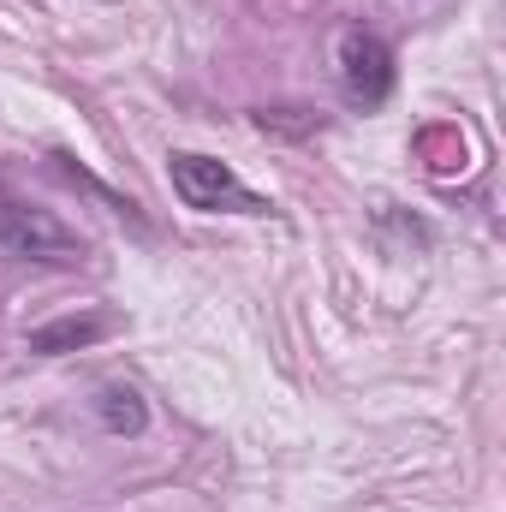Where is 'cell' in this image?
<instances>
[{"mask_svg":"<svg viewBox=\"0 0 506 512\" xmlns=\"http://www.w3.org/2000/svg\"><path fill=\"white\" fill-rule=\"evenodd\" d=\"M167 179H173V191H179L185 209H203V215H221V209H233V215H268V203L256 197L251 185H239V173L227 161H215V155L173 149L167 155Z\"/></svg>","mask_w":506,"mask_h":512,"instance_id":"obj_1","label":"cell"},{"mask_svg":"<svg viewBox=\"0 0 506 512\" xmlns=\"http://www.w3.org/2000/svg\"><path fill=\"white\" fill-rule=\"evenodd\" d=\"M102 334H114V316H60V322H48V328H36L30 334V352H78V346H96Z\"/></svg>","mask_w":506,"mask_h":512,"instance_id":"obj_4","label":"cell"},{"mask_svg":"<svg viewBox=\"0 0 506 512\" xmlns=\"http://www.w3.org/2000/svg\"><path fill=\"white\" fill-rule=\"evenodd\" d=\"M0 251L24 256V262H78L84 256V239L60 215L0 197Z\"/></svg>","mask_w":506,"mask_h":512,"instance_id":"obj_3","label":"cell"},{"mask_svg":"<svg viewBox=\"0 0 506 512\" xmlns=\"http://www.w3.org/2000/svg\"><path fill=\"white\" fill-rule=\"evenodd\" d=\"M96 411H102V423L114 429V435H143V423H149V411H143V399L131 393V387L108 382L96 393Z\"/></svg>","mask_w":506,"mask_h":512,"instance_id":"obj_5","label":"cell"},{"mask_svg":"<svg viewBox=\"0 0 506 512\" xmlns=\"http://www.w3.org/2000/svg\"><path fill=\"white\" fill-rule=\"evenodd\" d=\"M334 72H340V90H346L352 108H381L393 96V48L381 42L376 30H364V24H346L340 30Z\"/></svg>","mask_w":506,"mask_h":512,"instance_id":"obj_2","label":"cell"}]
</instances>
